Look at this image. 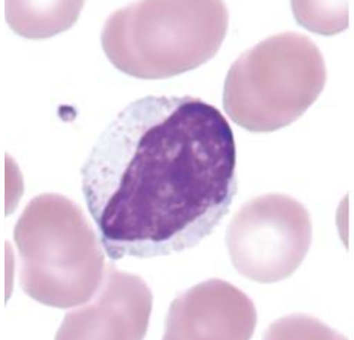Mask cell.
<instances>
[{"instance_id":"6","label":"cell","mask_w":354,"mask_h":340,"mask_svg":"<svg viewBox=\"0 0 354 340\" xmlns=\"http://www.w3.org/2000/svg\"><path fill=\"white\" fill-rule=\"evenodd\" d=\"M335 334L315 319L296 316L284 318L271 325L266 339H336Z\"/></svg>"},{"instance_id":"4","label":"cell","mask_w":354,"mask_h":340,"mask_svg":"<svg viewBox=\"0 0 354 340\" xmlns=\"http://www.w3.org/2000/svg\"><path fill=\"white\" fill-rule=\"evenodd\" d=\"M151 23L145 78L172 77L212 59L227 33L223 1L147 2Z\"/></svg>"},{"instance_id":"1","label":"cell","mask_w":354,"mask_h":340,"mask_svg":"<svg viewBox=\"0 0 354 340\" xmlns=\"http://www.w3.org/2000/svg\"><path fill=\"white\" fill-rule=\"evenodd\" d=\"M81 177L110 258L187 251L212 233L237 193L233 130L201 98L147 96L106 127Z\"/></svg>"},{"instance_id":"3","label":"cell","mask_w":354,"mask_h":340,"mask_svg":"<svg viewBox=\"0 0 354 340\" xmlns=\"http://www.w3.org/2000/svg\"><path fill=\"white\" fill-rule=\"evenodd\" d=\"M312 238V220L301 203L287 195L267 194L238 211L225 240L237 272L268 284L294 274L306 258Z\"/></svg>"},{"instance_id":"5","label":"cell","mask_w":354,"mask_h":340,"mask_svg":"<svg viewBox=\"0 0 354 340\" xmlns=\"http://www.w3.org/2000/svg\"><path fill=\"white\" fill-rule=\"evenodd\" d=\"M257 324L250 298L234 285L211 280L180 298L171 310L167 339H249Z\"/></svg>"},{"instance_id":"2","label":"cell","mask_w":354,"mask_h":340,"mask_svg":"<svg viewBox=\"0 0 354 340\" xmlns=\"http://www.w3.org/2000/svg\"><path fill=\"white\" fill-rule=\"evenodd\" d=\"M326 78L323 54L309 37L274 35L232 65L223 87V109L248 132H275L312 106Z\"/></svg>"}]
</instances>
